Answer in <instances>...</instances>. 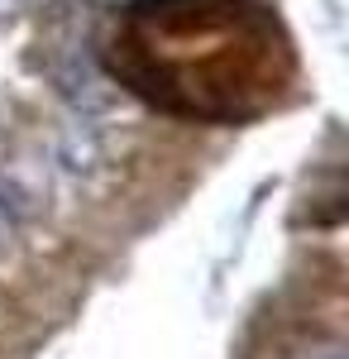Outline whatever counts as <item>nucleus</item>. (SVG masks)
I'll use <instances>...</instances> for the list:
<instances>
[{"mask_svg": "<svg viewBox=\"0 0 349 359\" xmlns=\"http://www.w3.org/2000/svg\"><path fill=\"white\" fill-rule=\"evenodd\" d=\"M101 57L130 96L196 125H249L296 82V48L264 0H135Z\"/></svg>", "mask_w": 349, "mask_h": 359, "instance_id": "f257e3e1", "label": "nucleus"}]
</instances>
